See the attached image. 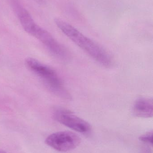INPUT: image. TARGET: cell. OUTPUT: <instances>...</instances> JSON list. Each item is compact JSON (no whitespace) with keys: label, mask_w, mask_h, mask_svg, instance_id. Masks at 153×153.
Wrapping results in <instances>:
<instances>
[{"label":"cell","mask_w":153,"mask_h":153,"mask_svg":"<svg viewBox=\"0 0 153 153\" xmlns=\"http://www.w3.org/2000/svg\"><path fill=\"white\" fill-rule=\"evenodd\" d=\"M55 22L66 36L98 63L105 67L111 65V57L100 46L64 21L56 19Z\"/></svg>","instance_id":"6da1fadb"},{"label":"cell","mask_w":153,"mask_h":153,"mask_svg":"<svg viewBox=\"0 0 153 153\" xmlns=\"http://www.w3.org/2000/svg\"><path fill=\"white\" fill-rule=\"evenodd\" d=\"M37 2L40 3H42L43 2V0H35Z\"/></svg>","instance_id":"ba28073f"},{"label":"cell","mask_w":153,"mask_h":153,"mask_svg":"<svg viewBox=\"0 0 153 153\" xmlns=\"http://www.w3.org/2000/svg\"><path fill=\"white\" fill-rule=\"evenodd\" d=\"M28 34L38 39L52 54L57 58L66 60L70 55L65 48L56 40L46 30L36 23L29 31Z\"/></svg>","instance_id":"3957f363"},{"label":"cell","mask_w":153,"mask_h":153,"mask_svg":"<svg viewBox=\"0 0 153 153\" xmlns=\"http://www.w3.org/2000/svg\"><path fill=\"white\" fill-rule=\"evenodd\" d=\"M54 117L57 121L76 132L86 134L90 131L91 128L89 123L67 110H57Z\"/></svg>","instance_id":"5b68a950"},{"label":"cell","mask_w":153,"mask_h":153,"mask_svg":"<svg viewBox=\"0 0 153 153\" xmlns=\"http://www.w3.org/2000/svg\"><path fill=\"white\" fill-rule=\"evenodd\" d=\"M0 153H7L5 152H4V151H1V150H0Z\"/></svg>","instance_id":"9c48e42d"},{"label":"cell","mask_w":153,"mask_h":153,"mask_svg":"<svg viewBox=\"0 0 153 153\" xmlns=\"http://www.w3.org/2000/svg\"><path fill=\"white\" fill-rule=\"evenodd\" d=\"M139 139L143 143L152 145L153 143V133L152 132H148V133L141 136L139 137Z\"/></svg>","instance_id":"52a82bcc"},{"label":"cell","mask_w":153,"mask_h":153,"mask_svg":"<svg viewBox=\"0 0 153 153\" xmlns=\"http://www.w3.org/2000/svg\"><path fill=\"white\" fill-rule=\"evenodd\" d=\"M26 64L32 72L42 79L49 91L63 99L71 100V94L64 86L62 80L54 70L34 58L26 59Z\"/></svg>","instance_id":"7a4b0ae2"},{"label":"cell","mask_w":153,"mask_h":153,"mask_svg":"<svg viewBox=\"0 0 153 153\" xmlns=\"http://www.w3.org/2000/svg\"><path fill=\"white\" fill-rule=\"evenodd\" d=\"M81 138L75 133L69 131H61L51 134L46 140V143L58 152H69L78 147Z\"/></svg>","instance_id":"277c9868"},{"label":"cell","mask_w":153,"mask_h":153,"mask_svg":"<svg viewBox=\"0 0 153 153\" xmlns=\"http://www.w3.org/2000/svg\"><path fill=\"white\" fill-rule=\"evenodd\" d=\"M152 99L140 98L135 102L133 108L134 114L142 118H151L153 117Z\"/></svg>","instance_id":"8992f818"}]
</instances>
